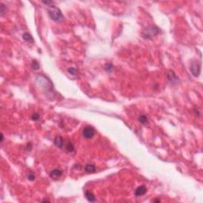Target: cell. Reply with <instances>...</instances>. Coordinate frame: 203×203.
Here are the masks:
<instances>
[{
    "mask_svg": "<svg viewBox=\"0 0 203 203\" xmlns=\"http://www.w3.org/2000/svg\"><path fill=\"white\" fill-rule=\"evenodd\" d=\"M48 13L50 18L54 21L60 22L64 19L61 10L55 6H49V7L48 8Z\"/></svg>",
    "mask_w": 203,
    "mask_h": 203,
    "instance_id": "1",
    "label": "cell"
},
{
    "mask_svg": "<svg viewBox=\"0 0 203 203\" xmlns=\"http://www.w3.org/2000/svg\"><path fill=\"white\" fill-rule=\"evenodd\" d=\"M160 33V29L156 27L155 25H150L148 27L146 28L144 32H143L142 35L144 38H152V37L156 36L157 34H159Z\"/></svg>",
    "mask_w": 203,
    "mask_h": 203,
    "instance_id": "2",
    "label": "cell"
},
{
    "mask_svg": "<svg viewBox=\"0 0 203 203\" xmlns=\"http://www.w3.org/2000/svg\"><path fill=\"white\" fill-rule=\"evenodd\" d=\"M201 71V65L198 62H193L190 65V71L193 74V76L195 77H198L200 74Z\"/></svg>",
    "mask_w": 203,
    "mask_h": 203,
    "instance_id": "3",
    "label": "cell"
},
{
    "mask_svg": "<svg viewBox=\"0 0 203 203\" xmlns=\"http://www.w3.org/2000/svg\"><path fill=\"white\" fill-rule=\"evenodd\" d=\"M95 133V129H94L91 126H86L84 128L83 131H82V135H83V137L86 139L92 138Z\"/></svg>",
    "mask_w": 203,
    "mask_h": 203,
    "instance_id": "4",
    "label": "cell"
},
{
    "mask_svg": "<svg viewBox=\"0 0 203 203\" xmlns=\"http://www.w3.org/2000/svg\"><path fill=\"white\" fill-rule=\"evenodd\" d=\"M167 78H168V80H170L171 82H173V83H177V82L179 81V78L175 74L174 71H171V70H170V71H168Z\"/></svg>",
    "mask_w": 203,
    "mask_h": 203,
    "instance_id": "5",
    "label": "cell"
},
{
    "mask_svg": "<svg viewBox=\"0 0 203 203\" xmlns=\"http://www.w3.org/2000/svg\"><path fill=\"white\" fill-rule=\"evenodd\" d=\"M61 175H62V171L57 168L53 169L50 173V177L53 179H58L59 178H61Z\"/></svg>",
    "mask_w": 203,
    "mask_h": 203,
    "instance_id": "6",
    "label": "cell"
},
{
    "mask_svg": "<svg viewBox=\"0 0 203 203\" xmlns=\"http://www.w3.org/2000/svg\"><path fill=\"white\" fill-rule=\"evenodd\" d=\"M54 143H55V144L60 148H63V145H64V141H63V137L61 136L56 137L55 140H54Z\"/></svg>",
    "mask_w": 203,
    "mask_h": 203,
    "instance_id": "7",
    "label": "cell"
},
{
    "mask_svg": "<svg viewBox=\"0 0 203 203\" xmlns=\"http://www.w3.org/2000/svg\"><path fill=\"white\" fill-rule=\"evenodd\" d=\"M146 192H147V188L144 186H141L137 187L136 190H135V195L136 196H141V195H144Z\"/></svg>",
    "mask_w": 203,
    "mask_h": 203,
    "instance_id": "8",
    "label": "cell"
},
{
    "mask_svg": "<svg viewBox=\"0 0 203 203\" xmlns=\"http://www.w3.org/2000/svg\"><path fill=\"white\" fill-rule=\"evenodd\" d=\"M85 197L86 198V199H87L89 202H94L96 201V198L95 197V195H94L91 191H89V190L86 191Z\"/></svg>",
    "mask_w": 203,
    "mask_h": 203,
    "instance_id": "9",
    "label": "cell"
},
{
    "mask_svg": "<svg viewBox=\"0 0 203 203\" xmlns=\"http://www.w3.org/2000/svg\"><path fill=\"white\" fill-rule=\"evenodd\" d=\"M22 38H23L24 41H28V42H32V41H33V37H32L30 34H29V33H23V35H22Z\"/></svg>",
    "mask_w": 203,
    "mask_h": 203,
    "instance_id": "10",
    "label": "cell"
},
{
    "mask_svg": "<svg viewBox=\"0 0 203 203\" xmlns=\"http://www.w3.org/2000/svg\"><path fill=\"white\" fill-rule=\"evenodd\" d=\"M85 171L87 172H90V173H94L96 171V168L93 164H87L85 167Z\"/></svg>",
    "mask_w": 203,
    "mask_h": 203,
    "instance_id": "11",
    "label": "cell"
},
{
    "mask_svg": "<svg viewBox=\"0 0 203 203\" xmlns=\"http://www.w3.org/2000/svg\"><path fill=\"white\" fill-rule=\"evenodd\" d=\"M31 67H32V68H33V70H35V71L38 70V69L40 68V65H39V63L37 62V61H36V60H33V62H32Z\"/></svg>",
    "mask_w": 203,
    "mask_h": 203,
    "instance_id": "12",
    "label": "cell"
},
{
    "mask_svg": "<svg viewBox=\"0 0 203 203\" xmlns=\"http://www.w3.org/2000/svg\"><path fill=\"white\" fill-rule=\"evenodd\" d=\"M139 122L142 124H145L148 122V118L144 115H141V116H140V118H139Z\"/></svg>",
    "mask_w": 203,
    "mask_h": 203,
    "instance_id": "13",
    "label": "cell"
},
{
    "mask_svg": "<svg viewBox=\"0 0 203 203\" xmlns=\"http://www.w3.org/2000/svg\"><path fill=\"white\" fill-rule=\"evenodd\" d=\"M66 148H67V151H68L69 152H73L74 151V146H73V144H71V143L70 142H68L67 143V144L66 145Z\"/></svg>",
    "mask_w": 203,
    "mask_h": 203,
    "instance_id": "14",
    "label": "cell"
},
{
    "mask_svg": "<svg viewBox=\"0 0 203 203\" xmlns=\"http://www.w3.org/2000/svg\"><path fill=\"white\" fill-rule=\"evenodd\" d=\"M113 69H114V67H113V65L111 64V63H106V66H105V70H106V71H112Z\"/></svg>",
    "mask_w": 203,
    "mask_h": 203,
    "instance_id": "15",
    "label": "cell"
},
{
    "mask_svg": "<svg viewBox=\"0 0 203 203\" xmlns=\"http://www.w3.org/2000/svg\"><path fill=\"white\" fill-rule=\"evenodd\" d=\"M67 71H68V72H69L70 74L73 75V76H75V75H76V73H77L76 69V68H74V67H69V68L67 69Z\"/></svg>",
    "mask_w": 203,
    "mask_h": 203,
    "instance_id": "16",
    "label": "cell"
},
{
    "mask_svg": "<svg viewBox=\"0 0 203 203\" xmlns=\"http://www.w3.org/2000/svg\"><path fill=\"white\" fill-rule=\"evenodd\" d=\"M39 118H40V116H39L38 114H33L32 115V119L33 120V121H37V120L39 119Z\"/></svg>",
    "mask_w": 203,
    "mask_h": 203,
    "instance_id": "17",
    "label": "cell"
},
{
    "mask_svg": "<svg viewBox=\"0 0 203 203\" xmlns=\"http://www.w3.org/2000/svg\"><path fill=\"white\" fill-rule=\"evenodd\" d=\"M34 179H35V175L34 174H33V173H30V174L28 175V179L29 181H33Z\"/></svg>",
    "mask_w": 203,
    "mask_h": 203,
    "instance_id": "18",
    "label": "cell"
},
{
    "mask_svg": "<svg viewBox=\"0 0 203 203\" xmlns=\"http://www.w3.org/2000/svg\"><path fill=\"white\" fill-rule=\"evenodd\" d=\"M0 7H1V14L2 15L3 14H4V8H5V6H4V5L2 4V3H1V4H0Z\"/></svg>",
    "mask_w": 203,
    "mask_h": 203,
    "instance_id": "19",
    "label": "cell"
},
{
    "mask_svg": "<svg viewBox=\"0 0 203 203\" xmlns=\"http://www.w3.org/2000/svg\"><path fill=\"white\" fill-rule=\"evenodd\" d=\"M43 3H44V4H50L51 5L53 2H43Z\"/></svg>",
    "mask_w": 203,
    "mask_h": 203,
    "instance_id": "20",
    "label": "cell"
}]
</instances>
